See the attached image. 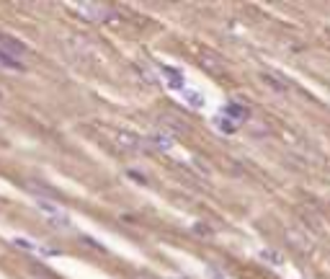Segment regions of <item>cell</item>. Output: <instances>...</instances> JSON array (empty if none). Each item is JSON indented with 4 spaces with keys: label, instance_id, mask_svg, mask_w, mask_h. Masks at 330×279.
Segmentation results:
<instances>
[{
    "label": "cell",
    "instance_id": "1",
    "mask_svg": "<svg viewBox=\"0 0 330 279\" xmlns=\"http://www.w3.org/2000/svg\"><path fill=\"white\" fill-rule=\"evenodd\" d=\"M34 204H36V210L47 217V222L54 230H67L70 228V215H67L65 207H60L57 202H49L47 196H36Z\"/></svg>",
    "mask_w": 330,
    "mask_h": 279
},
{
    "label": "cell",
    "instance_id": "2",
    "mask_svg": "<svg viewBox=\"0 0 330 279\" xmlns=\"http://www.w3.org/2000/svg\"><path fill=\"white\" fill-rule=\"evenodd\" d=\"M72 8H75L85 21H108L114 16V11L103 3H72Z\"/></svg>",
    "mask_w": 330,
    "mask_h": 279
},
{
    "label": "cell",
    "instance_id": "3",
    "mask_svg": "<svg viewBox=\"0 0 330 279\" xmlns=\"http://www.w3.org/2000/svg\"><path fill=\"white\" fill-rule=\"evenodd\" d=\"M0 49H3L5 55H11L13 60H21V57L29 55V47H26L21 39L11 37V34H0Z\"/></svg>",
    "mask_w": 330,
    "mask_h": 279
},
{
    "label": "cell",
    "instance_id": "4",
    "mask_svg": "<svg viewBox=\"0 0 330 279\" xmlns=\"http://www.w3.org/2000/svg\"><path fill=\"white\" fill-rule=\"evenodd\" d=\"M219 116H225L227 122H232L235 127L237 124H243V122H248V116H250V109H248L245 104H237V101H232V104H227L225 109H222V114Z\"/></svg>",
    "mask_w": 330,
    "mask_h": 279
},
{
    "label": "cell",
    "instance_id": "5",
    "mask_svg": "<svg viewBox=\"0 0 330 279\" xmlns=\"http://www.w3.org/2000/svg\"><path fill=\"white\" fill-rule=\"evenodd\" d=\"M144 142L152 148V150H160V152H168L170 148H173V134H168V132H152L150 137H144Z\"/></svg>",
    "mask_w": 330,
    "mask_h": 279
},
{
    "label": "cell",
    "instance_id": "6",
    "mask_svg": "<svg viewBox=\"0 0 330 279\" xmlns=\"http://www.w3.org/2000/svg\"><path fill=\"white\" fill-rule=\"evenodd\" d=\"M11 243H13V246H18V248H23V251H31V254H44V256H52V254H57V251H54V248H41V246H36L34 240L23 238V236H13V238H11Z\"/></svg>",
    "mask_w": 330,
    "mask_h": 279
},
{
    "label": "cell",
    "instance_id": "7",
    "mask_svg": "<svg viewBox=\"0 0 330 279\" xmlns=\"http://www.w3.org/2000/svg\"><path fill=\"white\" fill-rule=\"evenodd\" d=\"M163 78H165V83H168V88H173V91H183V73L181 70L163 67Z\"/></svg>",
    "mask_w": 330,
    "mask_h": 279
},
{
    "label": "cell",
    "instance_id": "8",
    "mask_svg": "<svg viewBox=\"0 0 330 279\" xmlns=\"http://www.w3.org/2000/svg\"><path fill=\"white\" fill-rule=\"evenodd\" d=\"M116 142H119V145H124V148H129V150H140L144 145V140L137 137V134H132V132H119Z\"/></svg>",
    "mask_w": 330,
    "mask_h": 279
},
{
    "label": "cell",
    "instance_id": "9",
    "mask_svg": "<svg viewBox=\"0 0 330 279\" xmlns=\"http://www.w3.org/2000/svg\"><path fill=\"white\" fill-rule=\"evenodd\" d=\"M181 96H183V101H186L191 109H201V106L206 104V98H204V93H201V91H191V88H183Z\"/></svg>",
    "mask_w": 330,
    "mask_h": 279
},
{
    "label": "cell",
    "instance_id": "10",
    "mask_svg": "<svg viewBox=\"0 0 330 279\" xmlns=\"http://www.w3.org/2000/svg\"><path fill=\"white\" fill-rule=\"evenodd\" d=\"M261 78H263V83H266V86H271L276 93H287V91H289V83H287L284 78H273L271 73H263Z\"/></svg>",
    "mask_w": 330,
    "mask_h": 279
},
{
    "label": "cell",
    "instance_id": "11",
    "mask_svg": "<svg viewBox=\"0 0 330 279\" xmlns=\"http://www.w3.org/2000/svg\"><path fill=\"white\" fill-rule=\"evenodd\" d=\"M0 65L3 67H8V70H18V73H26V65L21 60H13L11 55H5L3 49H0Z\"/></svg>",
    "mask_w": 330,
    "mask_h": 279
},
{
    "label": "cell",
    "instance_id": "12",
    "mask_svg": "<svg viewBox=\"0 0 330 279\" xmlns=\"http://www.w3.org/2000/svg\"><path fill=\"white\" fill-rule=\"evenodd\" d=\"M212 124H214V127H217L219 132H222V134H235V132H237V127H235L232 122H227L225 116H214V122H212Z\"/></svg>",
    "mask_w": 330,
    "mask_h": 279
},
{
    "label": "cell",
    "instance_id": "13",
    "mask_svg": "<svg viewBox=\"0 0 330 279\" xmlns=\"http://www.w3.org/2000/svg\"><path fill=\"white\" fill-rule=\"evenodd\" d=\"M287 238H289V243L294 248H302L305 251L307 248V238H305V233H297V230H287Z\"/></svg>",
    "mask_w": 330,
    "mask_h": 279
},
{
    "label": "cell",
    "instance_id": "14",
    "mask_svg": "<svg viewBox=\"0 0 330 279\" xmlns=\"http://www.w3.org/2000/svg\"><path fill=\"white\" fill-rule=\"evenodd\" d=\"M258 256L266 261V264H271V266H279V264H281V256L276 254V251H271V248H263Z\"/></svg>",
    "mask_w": 330,
    "mask_h": 279
},
{
    "label": "cell",
    "instance_id": "15",
    "mask_svg": "<svg viewBox=\"0 0 330 279\" xmlns=\"http://www.w3.org/2000/svg\"><path fill=\"white\" fill-rule=\"evenodd\" d=\"M126 176H129L132 178V181H137V184H140V186H147L150 181H147V178H144L142 173H140V171H126Z\"/></svg>",
    "mask_w": 330,
    "mask_h": 279
},
{
    "label": "cell",
    "instance_id": "16",
    "mask_svg": "<svg viewBox=\"0 0 330 279\" xmlns=\"http://www.w3.org/2000/svg\"><path fill=\"white\" fill-rule=\"evenodd\" d=\"M206 274L212 277V279H225V274L219 272V269H214V266H206Z\"/></svg>",
    "mask_w": 330,
    "mask_h": 279
},
{
    "label": "cell",
    "instance_id": "17",
    "mask_svg": "<svg viewBox=\"0 0 330 279\" xmlns=\"http://www.w3.org/2000/svg\"><path fill=\"white\" fill-rule=\"evenodd\" d=\"M134 279H160V277H152V274H134Z\"/></svg>",
    "mask_w": 330,
    "mask_h": 279
},
{
    "label": "cell",
    "instance_id": "18",
    "mask_svg": "<svg viewBox=\"0 0 330 279\" xmlns=\"http://www.w3.org/2000/svg\"><path fill=\"white\" fill-rule=\"evenodd\" d=\"M0 101H3V91H0Z\"/></svg>",
    "mask_w": 330,
    "mask_h": 279
}]
</instances>
